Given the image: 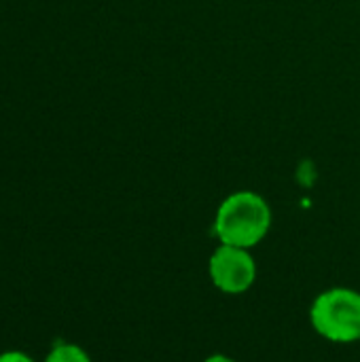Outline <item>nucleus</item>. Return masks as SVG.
<instances>
[{
	"label": "nucleus",
	"mask_w": 360,
	"mask_h": 362,
	"mask_svg": "<svg viewBox=\"0 0 360 362\" xmlns=\"http://www.w3.org/2000/svg\"><path fill=\"white\" fill-rule=\"evenodd\" d=\"M272 208L255 191H236L223 199L214 216V235L221 244L255 248L272 229Z\"/></svg>",
	"instance_id": "1"
},
{
	"label": "nucleus",
	"mask_w": 360,
	"mask_h": 362,
	"mask_svg": "<svg viewBox=\"0 0 360 362\" xmlns=\"http://www.w3.org/2000/svg\"><path fill=\"white\" fill-rule=\"evenodd\" d=\"M312 327L318 335L335 344L360 339V293L352 288H331L320 293L310 310Z\"/></svg>",
	"instance_id": "2"
},
{
	"label": "nucleus",
	"mask_w": 360,
	"mask_h": 362,
	"mask_svg": "<svg viewBox=\"0 0 360 362\" xmlns=\"http://www.w3.org/2000/svg\"><path fill=\"white\" fill-rule=\"evenodd\" d=\"M208 272L214 286L227 295L246 293L257 280V263L250 250L227 244H221L212 252Z\"/></svg>",
	"instance_id": "3"
},
{
	"label": "nucleus",
	"mask_w": 360,
	"mask_h": 362,
	"mask_svg": "<svg viewBox=\"0 0 360 362\" xmlns=\"http://www.w3.org/2000/svg\"><path fill=\"white\" fill-rule=\"evenodd\" d=\"M42 362H91V358L81 346L70 341H57Z\"/></svg>",
	"instance_id": "4"
},
{
	"label": "nucleus",
	"mask_w": 360,
	"mask_h": 362,
	"mask_svg": "<svg viewBox=\"0 0 360 362\" xmlns=\"http://www.w3.org/2000/svg\"><path fill=\"white\" fill-rule=\"evenodd\" d=\"M0 362H34V358L21 350H6L0 354Z\"/></svg>",
	"instance_id": "5"
},
{
	"label": "nucleus",
	"mask_w": 360,
	"mask_h": 362,
	"mask_svg": "<svg viewBox=\"0 0 360 362\" xmlns=\"http://www.w3.org/2000/svg\"><path fill=\"white\" fill-rule=\"evenodd\" d=\"M204 362H236V361H233V358H229V356H223V354H214V356L206 358Z\"/></svg>",
	"instance_id": "6"
}]
</instances>
